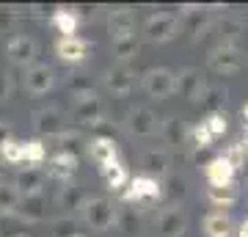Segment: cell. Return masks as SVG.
Returning a JSON list of instances; mask_svg holds the SVG:
<instances>
[{
    "label": "cell",
    "instance_id": "6da1fadb",
    "mask_svg": "<svg viewBox=\"0 0 248 237\" xmlns=\"http://www.w3.org/2000/svg\"><path fill=\"white\" fill-rule=\"evenodd\" d=\"M33 130L39 141H61L66 135V116L55 108H42L33 113Z\"/></svg>",
    "mask_w": 248,
    "mask_h": 237
},
{
    "label": "cell",
    "instance_id": "7a4b0ae2",
    "mask_svg": "<svg viewBox=\"0 0 248 237\" xmlns=\"http://www.w3.org/2000/svg\"><path fill=\"white\" fill-rule=\"evenodd\" d=\"M80 210H83V221L89 223L91 229H99V232H105L116 223V207L110 199H89V202L80 204Z\"/></svg>",
    "mask_w": 248,
    "mask_h": 237
},
{
    "label": "cell",
    "instance_id": "3957f363",
    "mask_svg": "<svg viewBox=\"0 0 248 237\" xmlns=\"http://www.w3.org/2000/svg\"><path fill=\"white\" fill-rule=\"evenodd\" d=\"M143 33L149 42H171L174 36L179 33V19L177 14H169V11H160V14H152L143 25Z\"/></svg>",
    "mask_w": 248,
    "mask_h": 237
},
{
    "label": "cell",
    "instance_id": "277c9868",
    "mask_svg": "<svg viewBox=\"0 0 248 237\" xmlns=\"http://www.w3.org/2000/svg\"><path fill=\"white\" fill-rule=\"evenodd\" d=\"M174 91H179L190 102H202V97L207 94L204 78L199 69H182L179 75H174Z\"/></svg>",
    "mask_w": 248,
    "mask_h": 237
},
{
    "label": "cell",
    "instance_id": "5b68a950",
    "mask_svg": "<svg viewBox=\"0 0 248 237\" xmlns=\"http://www.w3.org/2000/svg\"><path fill=\"white\" fill-rule=\"evenodd\" d=\"M143 88L152 99H166L174 94V72L169 69H149L143 75Z\"/></svg>",
    "mask_w": 248,
    "mask_h": 237
},
{
    "label": "cell",
    "instance_id": "8992f818",
    "mask_svg": "<svg viewBox=\"0 0 248 237\" xmlns=\"http://www.w3.org/2000/svg\"><path fill=\"white\" fill-rule=\"evenodd\" d=\"M22 83H25V88L31 94H47L55 83V75L47 63H31V66H25Z\"/></svg>",
    "mask_w": 248,
    "mask_h": 237
},
{
    "label": "cell",
    "instance_id": "52a82bcc",
    "mask_svg": "<svg viewBox=\"0 0 248 237\" xmlns=\"http://www.w3.org/2000/svg\"><path fill=\"white\" fill-rule=\"evenodd\" d=\"M130 188L124 190V202H143V199H160L163 196V185L152 176H133L130 179Z\"/></svg>",
    "mask_w": 248,
    "mask_h": 237
},
{
    "label": "cell",
    "instance_id": "ba28073f",
    "mask_svg": "<svg viewBox=\"0 0 248 237\" xmlns=\"http://www.w3.org/2000/svg\"><path fill=\"white\" fill-rule=\"evenodd\" d=\"M187 221L182 215V210L171 207V210H163L155 221V237H182L185 235Z\"/></svg>",
    "mask_w": 248,
    "mask_h": 237
},
{
    "label": "cell",
    "instance_id": "9c48e42d",
    "mask_svg": "<svg viewBox=\"0 0 248 237\" xmlns=\"http://www.w3.org/2000/svg\"><path fill=\"white\" fill-rule=\"evenodd\" d=\"M157 116L152 113L149 108H133L127 116V130L133 132L135 138H152L157 132Z\"/></svg>",
    "mask_w": 248,
    "mask_h": 237
},
{
    "label": "cell",
    "instance_id": "30bf717a",
    "mask_svg": "<svg viewBox=\"0 0 248 237\" xmlns=\"http://www.w3.org/2000/svg\"><path fill=\"white\" fill-rule=\"evenodd\" d=\"M45 182H47L45 168L28 166V168H22V171L17 174V179H14V190H17L19 196H36V193H42Z\"/></svg>",
    "mask_w": 248,
    "mask_h": 237
},
{
    "label": "cell",
    "instance_id": "8fae6325",
    "mask_svg": "<svg viewBox=\"0 0 248 237\" xmlns=\"http://www.w3.org/2000/svg\"><path fill=\"white\" fill-rule=\"evenodd\" d=\"M89 50H91V44L86 42V39H80V36H69V39H58V42H55V55L66 63L86 61Z\"/></svg>",
    "mask_w": 248,
    "mask_h": 237
},
{
    "label": "cell",
    "instance_id": "7c38bea8",
    "mask_svg": "<svg viewBox=\"0 0 248 237\" xmlns=\"http://www.w3.org/2000/svg\"><path fill=\"white\" fill-rule=\"evenodd\" d=\"M135 31V17L133 11L127 9H116L108 14V33H110V42H122V39H130Z\"/></svg>",
    "mask_w": 248,
    "mask_h": 237
},
{
    "label": "cell",
    "instance_id": "4fadbf2b",
    "mask_svg": "<svg viewBox=\"0 0 248 237\" xmlns=\"http://www.w3.org/2000/svg\"><path fill=\"white\" fill-rule=\"evenodd\" d=\"M6 55H9L14 63H19V66H31L36 58V42L31 39V36H11L9 44H6Z\"/></svg>",
    "mask_w": 248,
    "mask_h": 237
},
{
    "label": "cell",
    "instance_id": "5bb4252c",
    "mask_svg": "<svg viewBox=\"0 0 248 237\" xmlns=\"http://www.w3.org/2000/svg\"><path fill=\"white\" fill-rule=\"evenodd\" d=\"M102 119H105V111H102V102H99L97 94L94 97L75 99V122L97 127V124H102Z\"/></svg>",
    "mask_w": 248,
    "mask_h": 237
},
{
    "label": "cell",
    "instance_id": "9a60e30c",
    "mask_svg": "<svg viewBox=\"0 0 248 237\" xmlns=\"http://www.w3.org/2000/svg\"><path fill=\"white\" fill-rule=\"evenodd\" d=\"M210 66H213L218 75H234V72L240 69V53H237V47L218 44L213 53H210Z\"/></svg>",
    "mask_w": 248,
    "mask_h": 237
},
{
    "label": "cell",
    "instance_id": "2e32d148",
    "mask_svg": "<svg viewBox=\"0 0 248 237\" xmlns=\"http://www.w3.org/2000/svg\"><path fill=\"white\" fill-rule=\"evenodd\" d=\"M78 171V158L72 155V152H58L53 158L47 160V176H53V179H61V182H69L72 176Z\"/></svg>",
    "mask_w": 248,
    "mask_h": 237
},
{
    "label": "cell",
    "instance_id": "e0dca14e",
    "mask_svg": "<svg viewBox=\"0 0 248 237\" xmlns=\"http://www.w3.org/2000/svg\"><path fill=\"white\" fill-rule=\"evenodd\" d=\"M204 176L210 188H223V185H234V168L226 163L223 158H215L204 166Z\"/></svg>",
    "mask_w": 248,
    "mask_h": 237
},
{
    "label": "cell",
    "instance_id": "ac0fdd59",
    "mask_svg": "<svg viewBox=\"0 0 248 237\" xmlns=\"http://www.w3.org/2000/svg\"><path fill=\"white\" fill-rule=\"evenodd\" d=\"M105 86H108V91H113V94L124 97V94L133 91L135 78H133V72L127 69V66H113V69L105 72Z\"/></svg>",
    "mask_w": 248,
    "mask_h": 237
},
{
    "label": "cell",
    "instance_id": "d6986e66",
    "mask_svg": "<svg viewBox=\"0 0 248 237\" xmlns=\"http://www.w3.org/2000/svg\"><path fill=\"white\" fill-rule=\"evenodd\" d=\"M17 215L22 221H42V218H45V196H42V193H36V196H19Z\"/></svg>",
    "mask_w": 248,
    "mask_h": 237
},
{
    "label": "cell",
    "instance_id": "ffe728a7",
    "mask_svg": "<svg viewBox=\"0 0 248 237\" xmlns=\"http://www.w3.org/2000/svg\"><path fill=\"white\" fill-rule=\"evenodd\" d=\"M232 232H234V223L223 212H210L204 218V235L207 237H232Z\"/></svg>",
    "mask_w": 248,
    "mask_h": 237
},
{
    "label": "cell",
    "instance_id": "44dd1931",
    "mask_svg": "<svg viewBox=\"0 0 248 237\" xmlns=\"http://www.w3.org/2000/svg\"><path fill=\"white\" fill-rule=\"evenodd\" d=\"M50 25L61 33V39H69V36H75V31H78V14L72 9H58V11H53Z\"/></svg>",
    "mask_w": 248,
    "mask_h": 237
},
{
    "label": "cell",
    "instance_id": "7402d4cb",
    "mask_svg": "<svg viewBox=\"0 0 248 237\" xmlns=\"http://www.w3.org/2000/svg\"><path fill=\"white\" fill-rule=\"evenodd\" d=\"M89 152H91V158H94V163H97L99 168L116 160V143L110 138H94L89 143Z\"/></svg>",
    "mask_w": 248,
    "mask_h": 237
},
{
    "label": "cell",
    "instance_id": "603a6c76",
    "mask_svg": "<svg viewBox=\"0 0 248 237\" xmlns=\"http://www.w3.org/2000/svg\"><path fill=\"white\" fill-rule=\"evenodd\" d=\"M143 168H146V176H152V179H157L163 174H169V155L166 152H146L143 155Z\"/></svg>",
    "mask_w": 248,
    "mask_h": 237
},
{
    "label": "cell",
    "instance_id": "cb8c5ba5",
    "mask_svg": "<svg viewBox=\"0 0 248 237\" xmlns=\"http://www.w3.org/2000/svg\"><path fill=\"white\" fill-rule=\"evenodd\" d=\"M102 171V176H105V182L110 190H122L124 185L130 182V174H127V168L119 163V160H113V163H108V166L99 168Z\"/></svg>",
    "mask_w": 248,
    "mask_h": 237
},
{
    "label": "cell",
    "instance_id": "d4e9b609",
    "mask_svg": "<svg viewBox=\"0 0 248 237\" xmlns=\"http://www.w3.org/2000/svg\"><path fill=\"white\" fill-rule=\"evenodd\" d=\"M47 160V146H45V141H22V163H31V166L36 168H42V163Z\"/></svg>",
    "mask_w": 248,
    "mask_h": 237
},
{
    "label": "cell",
    "instance_id": "484cf974",
    "mask_svg": "<svg viewBox=\"0 0 248 237\" xmlns=\"http://www.w3.org/2000/svg\"><path fill=\"white\" fill-rule=\"evenodd\" d=\"M218 31H221V44H226V47H234V42H237L240 39V33H243V31H246V22H243V19H237V17H226L221 22V28H218Z\"/></svg>",
    "mask_w": 248,
    "mask_h": 237
},
{
    "label": "cell",
    "instance_id": "4316f807",
    "mask_svg": "<svg viewBox=\"0 0 248 237\" xmlns=\"http://www.w3.org/2000/svg\"><path fill=\"white\" fill-rule=\"evenodd\" d=\"M207 199L215 204V207H232L237 202V185H223V188H210L207 190Z\"/></svg>",
    "mask_w": 248,
    "mask_h": 237
},
{
    "label": "cell",
    "instance_id": "83f0119b",
    "mask_svg": "<svg viewBox=\"0 0 248 237\" xmlns=\"http://www.w3.org/2000/svg\"><path fill=\"white\" fill-rule=\"evenodd\" d=\"M19 204V193L14 190V185L0 182V215H14Z\"/></svg>",
    "mask_w": 248,
    "mask_h": 237
},
{
    "label": "cell",
    "instance_id": "f1b7e54d",
    "mask_svg": "<svg viewBox=\"0 0 248 237\" xmlns=\"http://www.w3.org/2000/svg\"><path fill=\"white\" fill-rule=\"evenodd\" d=\"M163 138H166V143H171V146H179V143L187 138V130L182 127L179 119H166V122H163Z\"/></svg>",
    "mask_w": 248,
    "mask_h": 237
},
{
    "label": "cell",
    "instance_id": "f546056e",
    "mask_svg": "<svg viewBox=\"0 0 248 237\" xmlns=\"http://www.w3.org/2000/svg\"><path fill=\"white\" fill-rule=\"evenodd\" d=\"M0 160L9 163V166L22 163V141H17V138L3 141V143H0Z\"/></svg>",
    "mask_w": 248,
    "mask_h": 237
},
{
    "label": "cell",
    "instance_id": "4dcf8cb0",
    "mask_svg": "<svg viewBox=\"0 0 248 237\" xmlns=\"http://www.w3.org/2000/svg\"><path fill=\"white\" fill-rule=\"evenodd\" d=\"M58 204H61L63 210H80V204H83V196H80V190L75 188V185L63 182L61 193H58Z\"/></svg>",
    "mask_w": 248,
    "mask_h": 237
},
{
    "label": "cell",
    "instance_id": "1f68e13d",
    "mask_svg": "<svg viewBox=\"0 0 248 237\" xmlns=\"http://www.w3.org/2000/svg\"><path fill=\"white\" fill-rule=\"evenodd\" d=\"M204 127L210 130V135H213V138H218V135H223V132H226L229 119H226V113H223V111H213V113L204 119Z\"/></svg>",
    "mask_w": 248,
    "mask_h": 237
},
{
    "label": "cell",
    "instance_id": "d6a6232c",
    "mask_svg": "<svg viewBox=\"0 0 248 237\" xmlns=\"http://www.w3.org/2000/svg\"><path fill=\"white\" fill-rule=\"evenodd\" d=\"M113 53L119 61H130L138 55V39L130 36V39H122V42H113Z\"/></svg>",
    "mask_w": 248,
    "mask_h": 237
},
{
    "label": "cell",
    "instance_id": "836d02e7",
    "mask_svg": "<svg viewBox=\"0 0 248 237\" xmlns=\"http://www.w3.org/2000/svg\"><path fill=\"white\" fill-rule=\"evenodd\" d=\"M221 158L226 160V163H229V166L234 168V171H237V168H243V166H246V149H243L240 143H232V146H229V149H226V152H223Z\"/></svg>",
    "mask_w": 248,
    "mask_h": 237
},
{
    "label": "cell",
    "instance_id": "e575fe53",
    "mask_svg": "<svg viewBox=\"0 0 248 237\" xmlns=\"http://www.w3.org/2000/svg\"><path fill=\"white\" fill-rule=\"evenodd\" d=\"M187 135L193 138V146H199V149H207V146H213V141H215L213 135H210V130L204 127V122H202V124H196V127L187 132Z\"/></svg>",
    "mask_w": 248,
    "mask_h": 237
},
{
    "label": "cell",
    "instance_id": "d590c367",
    "mask_svg": "<svg viewBox=\"0 0 248 237\" xmlns=\"http://www.w3.org/2000/svg\"><path fill=\"white\" fill-rule=\"evenodd\" d=\"M72 235H78V232H75V221L63 218V221L55 223V237H72Z\"/></svg>",
    "mask_w": 248,
    "mask_h": 237
},
{
    "label": "cell",
    "instance_id": "8d00e7d4",
    "mask_svg": "<svg viewBox=\"0 0 248 237\" xmlns=\"http://www.w3.org/2000/svg\"><path fill=\"white\" fill-rule=\"evenodd\" d=\"M11 94V78L6 69H0V102H6Z\"/></svg>",
    "mask_w": 248,
    "mask_h": 237
},
{
    "label": "cell",
    "instance_id": "74e56055",
    "mask_svg": "<svg viewBox=\"0 0 248 237\" xmlns=\"http://www.w3.org/2000/svg\"><path fill=\"white\" fill-rule=\"evenodd\" d=\"M9 138H14V135H11V127L0 122V143H3V141H9Z\"/></svg>",
    "mask_w": 248,
    "mask_h": 237
},
{
    "label": "cell",
    "instance_id": "f35d334b",
    "mask_svg": "<svg viewBox=\"0 0 248 237\" xmlns=\"http://www.w3.org/2000/svg\"><path fill=\"white\" fill-rule=\"evenodd\" d=\"M237 143H240V146H243V149L248 152V124H243V138H240Z\"/></svg>",
    "mask_w": 248,
    "mask_h": 237
},
{
    "label": "cell",
    "instance_id": "ab89813d",
    "mask_svg": "<svg viewBox=\"0 0 248 237\" xmlns=\"http://www.w3.org/2000/svg\"><path fill=\"white\" fill-rule=\"evenodd\" d=\"M237 235H240V237H248V221L243 223V226H240V232H237Z\"/></svg>",
    "mask_w": 248,
    "mask_h": 237
},
{
    "label": "cell",
    "instance_id": "60d3db41",
    "mask_svg": "<svg viewBox=\"0 0 248 237\" xmlns=\"http://www.w3.org/2000/svg\"><path fill=\"white\" fill-rule=\"evenodd\" d=\"M243 119H246V124H248V102L243 105Z\"/></svg>",
    "mask_w": 248,
    "mask_h": 237
},
{
    "label": "cell",
    "instance_id": "b9f144b4",
    "mask_svg": "<svg viewBox=\"0 0 248 237\" xmlns=\"http://www.w3.org/2000/svg\"><path fill=\"white\" fill-rule=\"evenodd\" d=\"M3 171H6V166H3V160H0V182H3Z\"/></svg>",
    "mask_w": 248,
    "mask_h": 237
},
{
    "label": "cell",
    "instance_id": "7bdbcfd3",
    "mask_svg": "<svg viewBox=\"0 0 248 237\" xmlns=\"http://www.w3.org/2000/svg\"><path fill=\"white\" fill-rule=\"evenodd\" d=\"M72 237H83V235H72Z\"/></svg>",
    "mask_w": 248,
    "mask_h": 237
}]
</instances>
